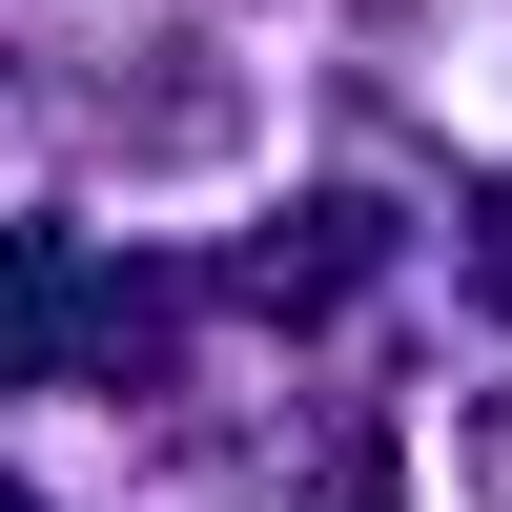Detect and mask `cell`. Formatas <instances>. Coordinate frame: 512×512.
Wrapping results in <instances>:
<instances>
[{
	"label": "cell",
	"instance_id": "cell-1",
	"mask_svg": "<svg viewBox=\"0 0 512 512\" xmlns=\"http://www.w3.org/2000/svg\"><path fill=\"white\" fill-rule=\"evenodd\" d=\"M82 308H103V267H82L62 226H0V390H41V369L82 349Z\"/></svg>",
	"mask_w": 512,
	"mask_h": 512
},
{
	"label": "cell",
	"instance_id": "cell-2",
	"mask_svg": "<svg viewBox=\"0 0 512 512\" xmlns=\"http://www.w3.org/2000/svg\"><path fill=\"white\" fill-rule=\"evenodd\" d=\"M492 287H512V205H492Z\"/></svg>",
	"mask_w": 512,
	"mask_h": 512
}]
</instances>
